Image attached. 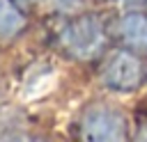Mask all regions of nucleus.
<instances>
[{
  "label": "nucleus",
  "mask_w": 147,
  "mask_h": 142,
  "mask_svg": "<svg viewBox=\"0 0 147 142\" xmlns=\"http://www.w3.org/2000/svg\"><path fill=\"white\" fill-rule=\"evenodd\" d=\"M21 27H23V14L9 0H0V37H11Z\"/></svg>",
  "instance_id": "nucleus-5"
},
{
  "label": "nucleus",
  "mask_w": 147,
  "mask_h": 142,
  "mask_svg": "<svg viewBox=\"0 0 147 142\" xmlns=\"http://www.w3.org/2000/svg\"><path fill=\"white\" fill-rule=\"evenodd\" d=\"M62 41L69 48V53L78 57H90L103 46V32L94 18H80L78 23L67 27V32L62 34Z\"/></svg>",
  "instance_id": "nucleus-3"
},
{
  "label": "nucleus",
  "mask_w": 147,
  "mask_h": 142,
  "mask_svg": "<svg viewBox=\"0 0 147 142\" xmlns=\"http://www.w3.org/2000/svg\"><path fill=\"white\" fill-rule=\"evenodd\" d=\"M103 80L115 92H131L142 80V62L131 53H117L106 64Z\"/></svg>",
  "instance_id": "nucleus-1"
},
{
  "label": "nucleus",
  "mask_w": 147,
  "mask_h": 142,
  "mask_svg": "<svg viewBox=\"0 0 147 142\" xmlns=\"http://www.w3.org/2000/svg\"><path fill=\"white\" fill-rule=\"evenodd\" d=\"M83 131H85V137H92V140H122L126 124L122 112L108 105H96L85 115Z\"/></svg>",
  "instance_id": "nucleus-2"
},
{
  "label": "nucleus",
  "mask_w": 147,
  "mask_h": 142,
  "mask_svg": "<svg viewBox=\"0 0 147 142\" xmlns=\"http://www.w3.org/2000/svg\"><path fill=\"white\" fill-rule=\"evenodd\" d=\"M122 34L124 39L140 50H147V18L140 14H131L122 21Z\"/></svg>",
  "instance_id": "nucleus-4"
}]
</instances>
